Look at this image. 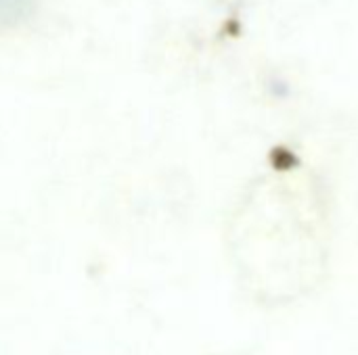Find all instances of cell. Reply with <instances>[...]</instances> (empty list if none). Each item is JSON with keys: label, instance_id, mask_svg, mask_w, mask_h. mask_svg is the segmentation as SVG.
<instances>
[{"label": "cell", "instance_id": "obj_1", "mask_svg": "<svg viewBox=\"0 0 358 355\" xmlns=\"http://www.w3.org/2000/svg\"><path fill=\"white\" fill-rule=\"evenodd\" d=\"M245 232L275 299L310 289L325 270L329 213L323 186L302 167H275L254 186Z\"/></svg>", "mask_w": 358, "mask_h": 355}]
</instances>
